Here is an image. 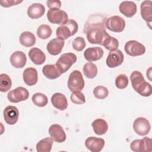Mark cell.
<instances>
[{
	"instance_id": "obj_1",
	"label": "cell",
	"mask_w": 152,
	"mask_h": 152,
	"mask_svg": "<svg viewBox=\"0 0 152 152\" xmlns=\"http://www.w3.org/2000/svg\"><path fill=\"white\" fill-rule=\"evenodd\" d=\"M106 19L102 15L93 14L86 22L83 32L86 34L87 39L90 43L103 46L104 40L109 36L104 26Z\"/></svg>"
},
{
	"instance_id": "obj_2",
	"label": "cell",
	"mask_w": 152,
	"mask_h": 152,
	"mask_svg": "<svg viewBox=\"0 0 152 152\" xmlns=\"http://www.w3.org/2000/svg\"><path fill=\"white\" fill-rule=\"evenodd\" d=\"M78 26L74 20H68V21L59 27L56 30L57 37L62 40H66L69 37L74 35L78 31Z\"/></svg>"
},
{
	"instance_id": "obj_3",
	"label": "cell",
	"mask_w": 152,
	"mask_h": 152,
	"mask_svg": "<svg viewBox=\"0 0 152 152\" xmlns=\"http://www.w3.org/2000/svg\"><path fill=\"white\" fill-rule=\"evenodd\" d=\"M67 84L71 91L82 90L85 83L81 72L78 70H74L69 74Z\"/></svg>"
},
{
	"instance_id": "obj_4",
	"label": "cell",
	"mask_w": 152,
	"mask_h": 152,
	"mask_svg": "<svg viewBox=\"0 0 152 152\" xmlns=\"http://www.w3.org/2000/svg\"><path fill=\"white\" fill-rule=\"evenodd\" d=\"M77 56L73 53H63L58 59L55 65L61 74L65 73L75 63Z\"/></svg>"
},
{
	"instance_id": "obj_5",
	"label": "cell",
	"mask_w": 152,
	"mask_h": 152,
	"mask_svg": "<svg viewBox=\"0 0 152 152\" xmlns=\"http://www.w3.org/2000/svg\"><path fill=\"white\" fill-rule=\"evenodd\" d=\"M49 21L52 24H64L68 21V17L66 12L59 9H49L47 13Z\"/></svg>"
},
{
	"instance_id": "obj_6",
	"label": "cell",
	"mask_w": 152,
	"mask_h": 152,
	"mask_svg": "<svg viewBox=\"0 0 152 152\" xmlns=\"http://www.w3.org/2000/svg\"><path fill=\"white\" fill-rule=\"evenodd\" d=\"M105 25L106 27L109 30L115 33H120L125 27V21L119 15H114L106 19Z\"/></svg>"
},
{
	"instance_id": "obj_7",
	"label": "cell",
	"mask_w": 152,
	"mask_h": 152,
	"mask_svg": "<svg viewBox=\"0 0 152 152\" xmlns=\"http://www.w3.org/2000/svg\"><path fill=\"white\" fill-rule=\"evenodd\" d=\"M125 51L129 56H140L145 52V46L139 42L134 40L128 41L125 45Z\"/></svg>"
},
{
	"instance_id": "obj_8",
	"label": "cell",
	"mask_w": 152,
	"mask_h": 152,
	"mask_svg": "<svg viewBox=\"0 0 152 152\" xmlns=\"http://www.w3.org/2000/svg\"><path fill=\"white\" fill-rule=\"evenodd\" d=\"M130 148L135 152H150L152 151L151 140L147 137L142 139L135 140L131 142Z\"/></svg>"
},
{
	"instance_id": "obj_9",
	"label": "cell",
	"mask_w": 152,
	"mask_h": 152,
	"mask_svg": "<svg viewBox=\"0 0 152 152\" xmlns=\"http://www.w3.org/2000/svg\"><path fill=\"white\" fill-rule=\"evenodd\" d=\"M29 97L28 91L24 87H18L11 90L7 94V98L12 103H18L26 100Z\"/></svg>"
},
{
	"instance_id": "obj_10",
	"label": "cell",
	"mask_w": 152,
	"mask_h": 152,
	"mask_svg": "<svg viewBox=\"0 0 152 152\" xmlns=\"http://www.w3.org/2000/svg\"><path fill=\"white\" fill-rule=\"evenodd\" d=\"M133 128L136 134L141 136H144L149 133L151 125L146 118L139 117L136 118L134 121Z\"/></svg>"
},
{
	"instance_id": "obj_11",
	"label": "cell",
	"mask_w": 152,
	"mask_h": 152,
	"mask_svg": "<svg viewBox=\"0 0 152 152\" xmlns=\"http://www.w3.org/2000/svg\"><path fill=\"white\" fill-rule=\"evenodd\" d=\"M124 56L121 50L115 49L110 51L106 58V65L109 68H115L121 65L124 62Z\"/></svg>"
},
{
	"instance_id": "obj_12",
	"label": "cell",
	"mask_w": 152,
	"mask_h": 152,
	"mask_svg": "<svg viewBox=\"0 0 152 152\" xmlns=\"http://www.w3.org/2000/svg\"><path fill=\"white\" fill-rule=\"evenodd\" d=\"M4 121L8 125H14L17 123L19 117V111L14 106H7L3 112Z\"/></svg>"
},
{
	"instance_id": "obj_13",
	"label": "cell",
	"mask_w": 152,
	"mask_h": 152,
	"mask_svg": "<svg viewBox=\"0 0 152 152\" xmlns=\"http://www.w3.org/2000/svg\"><path fill=\"white\" fill-rule=\"evenodd\" d=\"M49 134L53 141L61 143L66 140V134L63 128L58 124H53L49 128Z\"/></svg>"
},
{
	"instance_id": "obj_14",
	"label": "cell",
	"mask_w": 152,
	"mask_h": 152,
	"mask_svg": "<svg viewBox=\"0 0 152 152\" xmlns=\"http://www.w3.org/2000/svg\"><path fill=\"white\" fill-rule=\"evenodd\" d=\"M105 141L103 138L90 137L86 140L85 145L91 152H99L103 148Z\"/></svg>"
},
{
	"instance_id": "obj_15",
	"label": "cell",
	"mask_w": 152,
	"mask_h": 152,
	"mask_svg": "<svg viewBox=\"0 0 152 152\" xmlns=\"http://www.w3.org/2000/svg\"><path fill=\"white\" fill-rule=\"evenodd\" d=\"M103 50L100 47L88 48L84 52L85 59L88 62H93L100 59L103 56Z\"/></svg>"
},
{
	"instance_id": "obj_16",
	"label": "cell",
	"mask_w": 152,
	"mask_h": 152,
	"mask_svg": "<svg viewBox=\"0 0 152 152\" xmlns=\"http://www.w3.org/2000/svg\"><path fill=\"white\" fill-rule=\"evenodd\" d=\"M65 42L59 38H54L50 40L47 45L46 49L49 54L57 55L59 54L64 46Z\"/></svg>"
},
{
	"instance_id": "obj_17",
	"label": "cell",
	"mask_w": 152,
	"mask_h": 152,
	"mask_svg": "<svg viewBox=\"0 0 152 152\" xmlns=\"http://www.w3.org/2000/svg\"><path fill=\"white\" fill-rule=\"evenodd\" d=\"M119 10L121 13L126 17H132L137 12V5L132 1H125L122 2L119 6Z\"/></svg>"
},
{
	"instance_id": "obj_18",
	"label": "cell",
	"mask_w": 152,
	"mask_h": 152,
	"mask_svg": "<svg viewBox=\"0 0 152 152\" xmlns=\"http://www.w3.org/2000/svg\"><path fill=\"white\" fill-rule=\"evenodd\" d=\"M24 82L29 86L35 85L38 80L37 71L36 68L29 67L24 69L23 73Z\"/></svg>"
},
{
	"instance_id": "obj_19",
	"label": "cell",
	"mask_w": 152,
	"mask_h": 152,
	"mask_svg": "<svg viewBox=\"0 0 152 152\" xmlns=\"http://www.w3.org/2000/svg\"><path fill=\"white\" fill-rule=\"evenodd\" d=\"M11 65L16 68H22L26 65L27 58L26 54L22 51H15L10 56Z\"/></svg>"
},
{
	"instance_id": "obj_20",
	"label": "cell",
	"mask_w": 152,
	"mask_h": 152,
	"mask_svg": "<svg viewBox=\"0 0 152 152\" xmlns=\"http://www.w3.org/2000/svg\"><path fill=\"white\" fill-rule=\"evenodd\" d=\"M52 105L60 110H64L68 107V100L65 96L61 93H55L51 97Z\"/></svg>"
},
{
	"instance_id": "obj_21",
	"label": "cell",
	"mask_w": 152,
	"mask_h": 152,
	"mask_svg": "<svg viewBox=\"0 0 152 152\" xmlns=\"http://www.w3.org/2000/svg\"><path fill=\"white\" fill-rule=\"evenodd\" d=\"M45 12V8L43 5L40 3H34L27 9V15L32 19H37L43 15Z\"/></svg>"
},
{
	"instance_id": "obj_22",
	"label": "cell",
	"mask_w": 152,
	"mask_h": 152,
	"mask_svg": "<svg viewBox=\"0 0 152 152\" xmlns=\"http://www.w3.org/2000/svg\"><path fill=\"white\" fill-rule=\"evenodd\" d=\"M141 15L142 18L147 22L150 24L152 20V1H144L140 6Z\"/></svg>"
},
{
	"instance_id": "obj_23",
	"label": "cell",
	"mask_w": 152,
	"mask_h": 152,
	"mask_svg": "<svg viewBox=\"0 0 152 152\" xmlns=\"http://www.w3.org/2000/svg\"><path fill=\"white\" fill-rule=\"evenodd\" d=\"M28 56L30 60L36 65H42L46 61L45 53L37 48H32L28 52Z\"/></svg>"
},
{
	"instance_id": "obj_24",
	"label": "cell",
	"mask_w": 152,
	"mask_h": 152,
	"mask_svg": "<svg viewBox=\"0 0 152 152\" xmlns=\"http://www.w3.org/2000/svg\"><path fill=\"white\" fill-rule=\"evenodd\" d=\"M93 131L98 135H102L106 133L108 130V124L107 122L100 118L96 119L91 123Z\"/></svg>"
},
{
	"instance_id": "obj_25",
	"label": "cell",
	"mask_w": 152,
	"mask_h": 152,
	"mask_svg": "<svg viewBox=\"0 0 152 152\" xmlns=\"http://www.w3.org/2000/svg\"><path fill=\"white\" fill-rule=\"evenodd\" d=\"M43 74L48 79L53 80L58 78L62 74L55 64H47L42 68Z\"/></svg>"
},
{
	"instance_id": "obj_26",
	"label": "cell",
	"mask_w": 152,
	"mask_h": 152,
	"mask_svg": "<svg viewBox=\"0 0 152 152\" xmlns=\"http://www.w3.org/2000/svg\"><path fill=\"white\" fill-rule=\"evenodd\" d=\"M21 45L25 47H31L36 43V37L30 31H24L21 33L19 38Z\"/></svg>"
},
{
	"instance_id": "obj_27",
	"label": "cell",
	"mask_w": 152,
	"mask_h": 152,
	"mask_svg": "<svg viewBox=\"0 0 152 152\" xmlns=\"http://www.w3.org/2000/svg\"><path fill=\"white\" fill-rule=\"evenodd\" d=\"M53 145V140L50 137H46L40 140L36 148L38 152H50Z\"/></svg>"
},
{
	"instance_id": "obj_28",
	"label": "cell",
	"mask_w": 152,
	"mask_h": 152,
	"mask_svg": "<svg viewBox=\"0 0 152 152\" xmlns=\"http://www.w3.org/2000/svg\"><path fill=\"white\" fill-rule=\"evenodd\" d=\"M83 71L84 75L88 78H94L98 72L96 65L92 62H87L84 64Z\"/></svg>"
},
{
	"instance_id": "obj_29",
	"label": "cell",
	"mask_w": 152,
	"mask_h": 152,
	"mask_svg": "<svg viewBox=\"0 0 152 152\" xmlns=\"http://www.w3.org/2000/svg\"><path fill=\"white\" fill-rule=\"evenodd\" d=\"M12 81L10 76L6 74L0 75V91L1 92H7L11 88Z\"/></svg>"
},
{
	"instance_id": "obj_30",
	"label": "cell",
	"mask_w": 152,
	"mask_h": 152,
	"mask_svg": "<svg viewBox=\"0 0 152 152\" xmlns=\"http://www.w3.org/2000/svg\"><path fill=\"white\" fill-rule=\"evenodd\" d=\"M135 91L141 96L144 97H148L151 96L152 93L151 86L150 84L145 81V80L143 81L140 86H138Z\"/></svg>"
},
{
	"instance_id": "obj_31",
	"label": "cell",
	"mask_w": 152,
	"mask_h": 152,
	"mask_svg": "<svg viewBox=\"0 0 152 152\" xmlns=\"http://www.w3.org/2000/svg\"><path fill=\"white\" fill-rule=\"evenodd\" d=\"M130 81L131 82L132 87L135 90L138 86L145 81V79L142 74L140 71H134L130 75Z\"/></svg>"
},
{
	"instance_id": "obj_32",
	"label": "cell",
	"mask_w": 152,
	"mask_h": 152,
	"mask_svg": "<svg viewBox=\"0 0 152 152\" xmlns=\"http://www.w3.org/2000/svg\"><path fill=\"white\" fill-rule=\"evenodd\" d=\"M33 103L38 107H44L48 103L47 96L42 93H34L31 98Z\"/></svg>"
},
{
	"instance_id": "obj_33",
	"label": "cell",
	"mask_w": 152,
	"mask_h": 152,
	"mask_svg": "<svg viewBox=\"0 0 152 152\" xmlns=\"http://www.w3.org/2000/svg\"><path fill=\"white\" fill-rule=\"evenodd\" d=\"M52 28L47 24H42L37 29V34L41 39H46L52 34Z\"/></svg>"
},
{
	"instance_id": "obj_34",
	"label": "cell",
	"mask_w": 152,
	"mask_h": 152,
	"mask_svg": "<svg viewBox=\"0 0 152 152\" xmlns=\"http://www.w3.org/2000/svg\"><path fill=\"white\" fill-rule=\"evenodd\" d=\"M103 46L107 50L112 51L117 49L119 46V42L116 38L112 37L109 35L104 40Z\"/></svg>"
},
{
	"instance_id": "obj_35",
	"label": "cell",
	"mask_w": 152,
	"mask_h": 152,
	"mask_svg": "<svg viewBox=\"0 0 152 152\" xmlns=\"http://www.w3.org/2000/svg\"><path fill=\"white\" fill-rule=\"evenodd\" d=\"M93 94L94 97L98 99H104L107 97L109 91L106 87L98 86L94 88Z\"/></svg>"
},
{
	"instance_id": "obj_36",
	"label": "cell",
	"mask_w": 152,
	"mask_h": 152,
	"mask_svg": "<svg viewBox=\"0 0 152 152\" xmlns=\"http://www.w3.org/2000/svg\"><path fill=\"white\" fill-rule=\"evenodd\" d=\"M128 78L124 74H119L115 79V86L119 89L125 88L128 85Z\"/></svg>"
},
{
	"instance_id": "obj_37",
	"label": "cell",
	"mask_w": 152,
	"mask_h": 152,
	"mask_svg": "<svg viewBox=\"0 0 152 152\" xmlns=\"http://www.w3.org/2000/svg\"><path fill=\"white\" fill-rule=\"evenodd\" d=\"M71 100L75 104H81L86 102V99L84 94L80 91H73L70 96Z\"/></svg>"
},
{
	"instance_id": "obj_38",
	"label": "cell",
	"mask_w": 152,
	"mask_h": 152,
	"mask_svg": "<svg viewBox=\"0 0 152 152\" xmlns=\"http://www.w3.org/2000/svg\"><path fill=\"white\" fill-rule=\"evenodd\" d=\"M72 45L74 50L80 52L84 49L86 46V43L83 37H77L72 40Z\"/></svg>"
},
{
	"instance_id": "obj_39",
	"label": "cell",
	"mask_w": 152,
	"mask_h": 152,
	"mask_svg": "<svg viewBox=\"0 0 152 152\" xmlns=\"http://www.w3.org/2000/svg\"><path fill=\"white\" fill-rule=\"evenodd\" d=\"M46 4L49 9H59L61 7V2L59 0H49L47 1Z\"/></svg>"
},
{
	"instance_id": "obj_40",
	"label": "cell",
	"mask_w": 152,
	"mask_h": 152,
	"mask_svg": "<svg viewBox=\"0 0 152 152\" xmlns=\"http://www.w3.org/2000/svg\"><path fill=\"white\" fill-rule=\"evenodd\" d=\"M23 1H14V0H1L0 4L2 7H10L13 5H16L20 3H21Z\"/></svg>"
}]
</instances>
